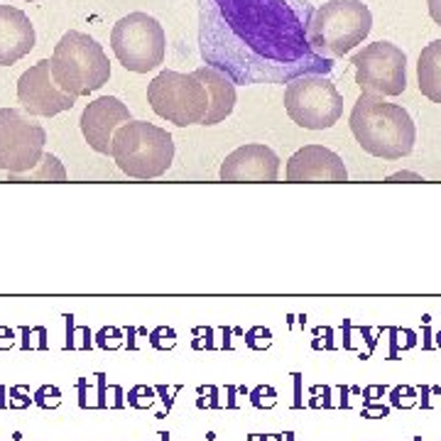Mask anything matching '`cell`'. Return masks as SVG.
<instances>
[{
	"label": "cell",
	"instance_id": "1",
	"mask_svg": "<svg viewBox=\"0 0 441 441\" xmlns=\"http://www.w3.org/2000/svg\"><path fill=\"white\" fill-rule=\"evenodd\" d=\"M307 0H199V45L208 67L233 84H290L329 74L331 59L309 45Z\"/></svg>",
	"mask_w": 441,
	"mask_h": 441
},
{
	"label": "cell",
	"instance_id": "2",
	"mask_svg": "<svg viewBox=\"0 0 441 441\" xmlns=\"http://www.w3.org/2000/svg\"><path fill=\"white\" fill-rule=\"evenodd\" d=\"M348 125L358 145L380 160H402L417 142L412 116L402 106L387 103L383 96L361 94Z\"/></svg>",
	"mask_w": 441,
	"mask_h": 441
},
{
	"label": "cell",
	"instance_id": "3",
	"mask_svg": "<svg viewBox=\"0 0 441 441\" xmlns=\"http://www.w3.org/2000/svg\"><path fill=\"white\" fill-rule=\"evenodd\" d=\"M50 67L56 86L74 98L103 89L111 78V62L103 47L78 30H69L62 34L50 59Z\"/></svg>",
	"mask_w": 441,
	"mask_h": 441
},
{
	"label": "cell",
	"instance_id": "4",
	"mask_svg": "<svg viewBox=\"0 0 441 441\" xmlns=\"http://www.w3.org/2000/svg\"><path fill=\"white\" fill-rule=\"evenodd\" d=\"M111 157L116 160L118 169L128 177L155 179L172 167L174 140L160 125L130 120L116 130Z\"/></svg>",
	"mask_w": 441,
	"mask_h": 441
},
{
	"label": "cell",
	"instance_id": "5",
	"mask_svg": "<svg viewBox=\"0 0 441 441\" xmlns=\"http://www.w3.org/2000/svg\"><path fill=\"white\" fill-rule=\"evenodd\" d=\"M373 30V12L361 0H329L316 8L309 23V45L316 54L334 59L343 56Z\"/></svg>",
	"mask_w": 441,
	"mask_h": 441
},
{
	"label": "cell",
	"instance_id": "6",
	"mask_svg": "<svg viewBox=\"0 0 441 441\" xmlns=\"http://www.w3.org/2000/svg\"><path fill=\"white\" fill-rule=\"evenodd\" d=\"M147 103L157 116L179 128L202 125L208 113V91L194 72H160L147 86Z\"/></svg>",
	"mask_w": 441,
	"mask_h": 441
},
{
	"label": "cell",
	"instance_id": "7",
	"mask_svg": "<svg viewBox=\"0 0 441 441\" xmlns=\"http://www.w3.org/2000/svg\"><path fill=\"white\" fill-rule=\"evenodd\" d=\"M111 47L128 72L147 74L164 62L167 37L162 25L147 12H130L113 25Z\"/></svg>",
	"mask_w": 441,
	"mask_h": 441
},
{
	"label": "cell",
	"instance_id": "8",
	"mask_svg": "<svg viewBox=\"0 0 441 441\" xmlns=\"http://www.w3.org/2000/svg\"><path fill=\"white\" fill-rule=\"evenodd\" d=\"M285 111L307 130L334 128L343 116V96L324 74H309L290 81L285 89Z\"/></svg>",
	"mask_w": 441,
	"mask_h": 441
},
{
	"label": "cell",
	"instance_id": "9",
	"mask_svg": "<svg viewBox=\"0 0 441 441\" xmlns=\"http://www.w3.org/2000/svg\"><path fill=\"white\" fill-rule=\"evenodd\" d=\"M356 84L368 96H400L407 89V54L392 42H373L353 54Z\"/></svg>",
	"mask_w": 441,
	"mask_h": 441
},
{
	"label": "cell",
	"instance_id": "10",
	"mask_svg": "<svg viewBox=\"0 0 441 441\" xmlns=\"http://www.w3.org/2000/svg\"><path fill=\"white\" fill-rule=\"evenodd\" d=\"M47 133L17 108H0V169L8 174L32 172L45 157Z\"/></svg>",
	"mask_w": 441,
	"mask_h": 441
},
{
	"label": "cell",
	"instance_id": "11",
	"mask_svg": "<svg viewBox=\"0 0 441 441\" xmlns=\"http://www.w3.org/2000/svg\"><path fill=\"white\" fill-rule=\"evenodd\" d=\"M17 101L30 116L37 118H52L56 113L72 111L76 98L69 94H64L56 86L54 76H52L50 59L32 64L28 72L20 76L17 81Z\"/></svg>",
	"mask_w": 441,
	"mask_h": 441
},
{
	"label": "cell",
	"instance_id": "12",
	"mask_svg": "<svg viewBox=\"0 0 441 441\" xmlns=\"http://www.w3.org/2000/svg\"><path fill=\"white\" fill-rule=\"evenodd\" d=\"M218 177L228 184H275L279 179V157L263 142L240 145L226 155Z\"/></svg>",
	"mask_w": 441,
	"mask_h": 441
},
{
	"label": "cell",
	"instance_id": "13",
	"mask_svg": "<svg viewBox=\"0 0 441 441\" xmlns=\"http://www.w3.org/2000/svg\"><path fill=\"white\" fill-rule=\"evenodd\" d=\"M285 179L290 184H343L348 182L346 164L324 145H304L287 160Z\"/></svg>",
	"mask_w": 441,
	"mask_h": 441
},
{
	"label": "cell",
	"instance_id": "14",
	"mask_svg": "<svg viewBox=\"0 0 441 441\" xmlns=\"http://www.w3.org/2000/svg\"><path fill=\"white\" fill-rule=\"evenodd\" d=\"M130 120L133 118H130L128 106L120 98L101 96V98L91 101L81 113V133H84L91 150H96L98 155H111L116 130Z\"/></svg>",
	"mask_w": 441,
	"mask_h": 441
},
{
	"label": "cell",
	"instance_id": "15",
	"mask_svg": "<svg viewBox=\"0 0 441 441\" xmlns=\"http://www.w3.org/2000/svg\"><path fill=\"white\" fill-rule=\"evenodd\" d=\"M34 25L23 10L0 6V67H10L34 47Z\"/></svg>",
	"mask_w": 441,
	"mask_h": 441
},
{
	"label": "cell",
	"instance_id": "16",
	"mask_svg": "<svg viewBox=\"0 0 441 441\" xmlns=\"http://www.w3.org/2000/svg\"><path fill=\"white\" fill-rule=\"evenodd\" d=\"M194 74L199 76V81L206 86L208 101H211V106H208V113H206V118H204L202 125L224 123L226 118H228L235 108V98H238V96H235V84L226 76L224 72H218V69L208 67V64L199 67Z\"/></svg>",
	"mask_w": 441,
	"mask_h": 441
},
{
	"label": "cell",
	"instance_id": "17",
	"mask_svg": "<svg viewBox=\"0 0 441 441\" xmlns=\"http://www.w3.org/2000/svg\"><path fill=\"white\" fill-rule=\"evenodd\" d=\"M417 86L424 98L441 103V39L427 45L417 62Z\"/></svg>",
	"mask_w": 441,
	"mask_h": 441
},
{
	"label": "cell",
	"instance_id": "18",
	"mask_svg": "<svg viewBox=\"0 0 441 441\" xmlns=\"http://www.w3.org/2000/svg\"><path fill=\"white\" fill-rule=\"evenodd\" d=\"M10 182H67V169L54 155H45L32 172L10 174Z\"/></svg>",
	"mask_w": 441,
	"mask_h": 441
},
{
	"label": "cell",
	"instance_id": "19",
	"mask_svg": "<svg viewBox=\"0 0 441 441\" xmlns=\"http://www.w3.org/2000/svg\"><path fill=\"white\" fill-rule=\"evenodd\" d=\"M390 402H392V407H400V409L414 407V405H417V390H414V387H407V385L392 387Z\"/></svg>",
	"mask_w": 441,
	"mask_h": 441
},
{
	"label": "cell",
	"instance_id": "20",
	"mask_svg": "<svg viewBox=\"0 0 441 441\" xmlns=\"http://www.w3.org/2000/svg\"><path fill=\"white\" fill-rule=\"evenodd\" d=\"M152 400H155V392H152L150 387H135V390H130V395H128V402L140 409L150 407Z\"/></svg>",
	"mask_w": 441,
	"mask_h": 441
},
{
	"label": "cell",
	"instance_id": "21",
	"mask_svg": "<svg viewBox=\"0 0 441 441\" xmlns=\"http://www.w3.org/2000/svg\"><path fill=\"white\" fill-rule=\"evenodd\" d=\"M34 402L39 407H56L59 405V390L56 387H39L37 395H34Z\"/></svg>",
	"mask_w": 441,
	"mask_h": 441
},
{
	"label": "cell",
	"instance_id": "22",
	"mask_svg": "<svg viewBox=\"0 0 441 441\" xmlns=\"http://www.w3.org/2000/svg\"><path fill=\"white\" fill-rule=\"evenodd\" d=\"M252 405H255V407H272L275 405L272 387H257V390L252 392Z\"/></svg>",
	"mask_w": 441,
	"mask_h": 441
},
{
	"label": "cell",
	"instance_id": "23",
	"mask_svg": "<svg viewBox=\"0 0 441 441\" xmlns=\"http://www.w3.org/2000/svg\"><path fill=\"white\" fill-rule=\"evenodd\" d=\"M385 182H387V184H400V182H412V184H422V182H424V177H422V174H417V172H395V174H390Z\"/></svg>",
	"mask_w": 441,
	"mask_h": 441
},
{
	"label": "cell",
	"instance_id": "24",
	"mask_svg": "<svg viewBox=\"0 0 441 441\" xmlns=\"http://www.w3.org/2000/svg\"><path fill=\"white\" fill-rule=\"evenodd\" d=\"M152 343H155L157 348H172L174 346V331H155V336H152Z\"/></svg>",
	"mask_w": 441,
	"mask_h": 441
},
{
	"label": "cell",
	"instance_id": "25",
	"mask_svg": "<svg viewBox=\"0 0 441 441\" xmlns=\"http://www.w3.org/2000/svg\"><path fill=\"white\" fill-rule=\"evenodd\" d=\"M98 343H101L103 348H118L120 346V334H118V331H101Z\"/></svg>",
	"mask_w": 441,
	"mask_h": 441
},
{
	"label": "cell",
	"instance_id": "26",
	"mask_svg": "<svg viewBox=\"0 0 441 441\" xmlns=\"http://www.w3.org/2000/svg\"><path fill=\"white\" fill-rule=\"evenodd\" d=\"M390 414V409L385 407V405H375V402H368V407L363 409V417L368 419H383Z\"/></svg>",
	"mask_w": 441,
	"mask_h": 441
},
{
	"label": "cell",
	"instance_id": "27",
	"mask_svg": "<svg viewBox=\"0 0 441 441\" xmlns=\"http://www.w3.org/2000/svg\"><path fill=\"white\" fill-rule=\"evenodd\" d=\"M427 6H429L431 20L441 28V0H427Z\"/></svg>",
	"mask_w": 441,
	"mask_h": 441
},
{
	"label": "cell",
	"instance_id": "28",
	"mask_svg": "<svg viewBox=\"0 0 441 441\" xmlns=\"http://www.w3.org/2000/svg\"><path fill=\"white\" fill-rule=\"evenodd\" d=\"M365 402H375V400H378V397H383L385 395V387L383 385H373V387H365Z\"/></svg>",
	"mask_w": 441,
	"mask_h": 441
},
{
	"label": "cell",
	"instance_id": "29",
	"mask_svg": "<svg viewBox=\"0 0 441 441\" xmlns=\"http://www.w3.org/2000/svg\"><path fill=\"white\" fill-rule=\"evenodd\" d=\"M390 361H395L397 353H400V343H397V329H390Z\"/></svg>",
	"mask_w": 441,
	"mask_h": 441
},
{
	"label": "cell",
	"instance_id": "30",
	"mask_svg": "<svg viewBox=\"0 0 441 441\" xmlns=\"http://www.w3.org/2000/svg\"><path fill=\"white\" fill-rule=\"evenodd\" d=\"M429 392H431V387H422V409H429L431 407V402H429Z\"/></svg>",
	"mask_w": 441,
	"mask_h": 441
},
{
	"label": "cell",
	"instance_id": "31",
	"mask_svg": "<svg viewBox=\"0 0 441 441\" xmlns=\"http://www.w3.org/2000/svg\"><path fill=\"white\" fill-rule=\"evenodd\" d=\"M424 348H431V331L424 329Z\"/></svg>",
	"mask_w": 441,
	"mask_h": 441
},
{
	"label": "cell",
	"instance_id": "32",
	"mask_svg": "<svg viewBox=\"0 0 441 441\" xmlns=\"http://www.w3.org/2000/svg\"><path fill=\"white\" fill-rule=\"evenodd\" d=\"M414 441H422V436H417V439H414Z\"/></svg>",
	"mask_w": 441,
	"mask_h": 441
},
{
	"label": "cell",
	"instance_id": "33",
	"mask_svg": "<svg viewBox=\"0 0 441 441\" xmlns=\"http://www.w3.org/2000/svg\"><path fill=\"white\" fill-rule=\"evenodd\" d=\"M25 3H32V0H25Z\"/></svg>",
	"mask_w": 441,
	"mask_h": 441
}]
</instances>
